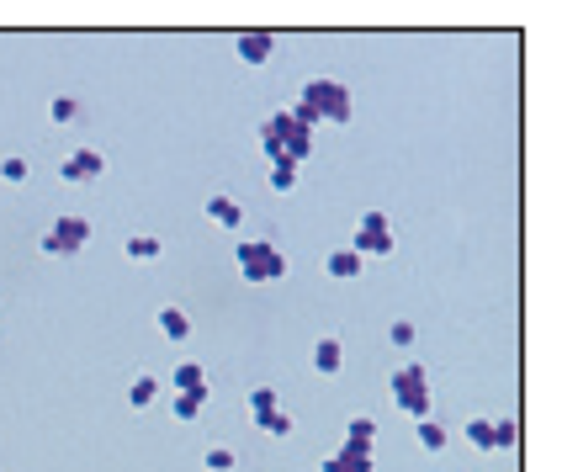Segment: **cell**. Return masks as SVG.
Wrapping results in <instances>:
<instances>
[{"label": "cell", "mask_w": 562, "mask_h": 472, "mask_svg": "<svg viewBox=\"0 0 562 472\" xmlns=\"http://www.w3.org/2000/svg\"><path fill=\"white\" fill-rule=\"evenodd\" d=\"M260 149L271 165H303L313 155V127L286 106V112H271L266 123H260Z\"/></svg>", "instance_id": "obj_1"}, {"label": "cell", "mask_w": 562, "mask_h": 472, "mask_svg": "<svg viewBox=\"0 0 562 472\" xmlns=\"http://www.w3.org/2000/svg\"><path fill=\"white\" fill-rule=\"evenodd\" d=\"M303 123H350V85H340V80H329V75H318V80H308L303 91H297V106H292Z\"/></svg>", "instance_id": "obj_2"}, {"label": "cell", "mask_w": 562, "mask_h": 472, "mask_svg": "<svg viewBox=\"0 0 562 472\" xmlns=\"http://www.w3.org/2000/svg\"><path fill=\"white\" fill-rule=\"evenodd\" d=\"M234 266H239L245 282H281V276H286V255H281L271 239H239Z\"/></svg>", "instance_id": "obj_3"}, {"label": "cell", "mask_w": 562, "mask_h": 472, "mask_svg": "<svg viewBox=\"0 0 562 472\" xmlns=\"http://www.w3.org/2000/svg\"><path fill=\"white\" fill-rule=\"evenodd\" d=\"M387 393H393V404L414 419H430V372L419 367V361H404L393 382H387Z\"/></svg>", "instance_id": "obj_4"}, {"label": "cell", "mask_w": 562, "mask_h": 472, "mask_svg": "<svg viewBox=\"0 0 562 472\" xmlns=\"http://www.w3.org/2000/svg\"><path fill=\"white\" fill-rule=\"evenodd\" d=\"M345 250H356L361 260H372V255H393V218L387 213H361V223L350 228V245Z\"/></svg>", "instance_id": "obj_5"}, {"label": "cell", "mask_w": 562, "mask_h": 472, "mask_svg": "<svg viewBox=\"0 0 562 472\" xmlns=\"http://www.w3.org/2000/svg\"><path fill=\"white\" fill-rule=\"evenodd\" d=\"M85 239H91V223L80 218V213H64V218H54V228L43 234V255H54V260H69V255L85 250Z\"/></svg>", "instance_id": "obj_6"}, {"label": "cell", "mask_w": 562, "mask_h": 472, "mask_svg": "<svg viewBox=\"0 0 562 472\" xmlns=\"http://www.w3.org/2000/svg\"><path fill=\"white\" fill-rule=\"evenodd\" d=\"M59 176L69 181V186H91V181H101V176H106V155H101L95 144H75V149H69V159L59 165Z\"/></svg>", "instance_id": "obj_7"}, {"label": "cell", "mask_w": 562, "mask_h": 472, "mask_svg": "<svg viewBox=\"0 0 562 472\" xmlns=\"http://www.w3.org/2000/svg\"><path fill=\"white\" fill-rule=\"evenodd\" d=\"M234 54L245 64H266L276 54V37H271V32H239V37H234Z\"/></svg>", "instance_id": "obj_8"}, {"label": "cell", "mask_w": 562, "mask_h": 472, "mask_svg": "<svg viewBox=\"0 0 562 472\" xmlns=\"http://www.w3.org/2000/svg\"><path fill=\"white\" fill-rule=\"evenodd\" d=\"M308 361H313V372H318V377H340V367H345V346L335 340V335H324V340L313 346Z\"/></svg>", "instance_id": "obj_9"}, {"label": "cell", "mask_w": 562, "mask_h": 472, "mask_svg": "<svg viewBox=\"0 0 562 472\" xmlns=\"http://www.w3.org/2000/svg\"><path fill=\"white\" fill-rule=\"evenodd\" d=\"M361 266H366V260H361L356 250H345V245H335V250L324 255V271H329L335 282H350V276H361Z\"/></svg>", "instance_id": "obj_10"}, {"label": "cell", "mask_w": 562, "mask_h": 472, "mask_svg": "<svg viewBox=\"0 0 562 472\" xmlns=\"http://www.w3.org/2000/svg\"><path fill=\"white\" fill-rule=\"evenodd\" d=\"M207 223H218V228H239V223H245V207H239L234 196L213 191V196H207Z\"/></svg>", "instance_id": "obj_11"}, {"label": "cell", "mask_w": 562, "mask_h": 472, "mask_svg": "<svg viewBox=\"0 0 562 472\" xmlns=\"http://www.w3.org/2000/svg\"><path fill=\"white\" fill-rule=\"evenodd\" d=\"M159 335H165L170 346H186V340H191V318L181 314L176 303H170V308H159Z\"/></svg>", "instance_id": "obj_12"}, {"label": "cell", "mask_w": 562, "mask_h": 472, "mask_svg": "<svg viewBox=\"0 0 562 472\" xmlns=\"http://www.w3.org/2000/svg\"><path fill=\"white\" fill-rule=\"evenodd\" d=\"M123 255H127V260H159V255H165V245H159L155 234H127Z\"/></svg>", "instance_id": "obj_13"}, {"label": "cell", "mask_w": 562, "mask_h": 472, "mask_svg": "<svg viewBox=\"0 0 562 472\" xmlns=\"http://www.w3.org/2000/svg\"><path fill=\"white\" fill-rule=\"evenodd\" d=\"M176 393H207V377H202V367L196 361H176Z\"/></svg>", "instance_id": "obj_14"}, {"label": "cell", "mask_w": 562, "mask_h": 472, "mask_svg": "<svg viewBox=\"0 0 562 472\" xmlns=\"http://www.w3.org/2000/svg\"><path fill=\"white\" fill-rule=\"evenodd\" d=\"M155 398H159V377H149V372H144V377L127 382V404H133V409H149Z\"/></svg>", "instance_id": "obj_15"}, {"label": "cell", "mask_w": 562, "mask_h": 472, "mask_svg": "<svg viewBox=\"0 0 562 472\" xmlns=\"http://www.w3.org/2000/svg\"><path fill=\"white\" fill-rule=\"evenodd\" d=\"M276 409H281L276 387H255V393H250V419H255V425H266V419H271Z\"/></svg>", "instance_id": "obj_16"}, {"label": "cell", "mask_w": 562, "mask_h": 472, "mask_svg": "<svg viewBox=\"0 0 562 472\" xmlns=\"http://www.w3.org/2000/svg\"><path fill=\"white\" fill-rule=\"evenodd\" d=\"M202 404H207V393H176V398H170V414H176L181 425H191V419L202 414Z\"/></svg>", "instance_id": "obj_17"}, {"label": "cell", "mask_w": 562, "mask_h": 472, "mask_svg": "<svg viewBox=\"0 0 562 472\" xmlns=\"http://www.w3.org/2000/svg\"><path fill=\"white\" fill-rule=\"evenodd\" d=\"M318 472H372V457H345V451H335V457H324Z\"/></svg>", "instance_id": "obj_18"}, {"label": "cell", "mask_w": 562, "mask_h": 472, "mask_svg": "<svg viewBox=\"0 0 562 472\" xmlns=\"http://www.w3.org/2000/svg\"><path fill=\"white\" fill-rule=\"evenodd\" d=\"M446 441H451V436H446L440 419H419V446H425V451H446Z\"/></svg>", "instance_id": "obj_19"}, {"label": "cell", "mask_w": 562, "mask_h": 472, "mask_svg": "<svg viewBox=\"0 0 562 472\" xmlns=\"http://www.w3.org/2000/svg\"><path fill=\"white\" fill-rule=\"evenodd\" d=\"M202 467H207V472H234V467H239V457H234L228 446H207V457H202Z\"/></svg>", "instance_id": "obj_20"}, {"label": "cell", "mask_w": 562, "mask_h": 472, "mask_svg": "<svg viewBox=\"0 0 562 472\" xmlns=\"http://www.w3.org/2000/svg\"><path fill=\"white\" fill-rule=\"evenodd\" d=\"M27 170H32V165L22 155H5V159H0V181H5V186H22V181H27Z\"/></svg>", "instance_id": "obj_21"}, {"label": "cell", "mask_w": 562, "mask_h": 472, "mask_svg": "<svg viewBox=\"0 0 562 472\" xmlns=\"http://www.w3.org/2000/svg\"><path fill=\"white\" fill-rule=\"evenodd\" d=\"M520 446V419H494V451Z\"/></svg>", "instance_id": "obj_22"}, {"label": "cell", "mask_w": 562, "mask_h": 472, "mask_svg": "<svg viewBox=\"0 0 562 472\" xmlns=\"http://www.w3.org/2000/svg\"><path fill=\"white\" fill-rule=\"evenodd\" d=\"M467 441L477 451H494V419H467Z\"/></svg>", "instance_id": "obj_23"}, {"label": "cell", "mask_w": 562, "mask_h": 472, "mask_svg": "<svg viewBox=\"0 0 562 472\" xmlns=\"http://www.w3.org/2000/svg\"><path fill=\"white\" fill-rule=\"evenodd\" d=\"M372 436H376V419H366V414H356L350 430H345V441H356V446H372Z\"/></svg>", "instance_id": "obj_24"}, {"label": "cell", "mask_w": 562, "mask_h": 472, "mask_svg": "<svg viewBox=\"0 0 562 472\" xmlns=\"http://www.w3.org/2000/svg\"><path fill=\"white\" fill-rule=\"evenodd\" d=\"M297 170L303 165H271V191H297Z\"/></svg>", "instance_id": "obj_25"}, {"label": "cell", "mask_w": 562, "mask_h": 472, "mask_svg": "<svg viewBox=\"0 0 562 472\" xmlns=\"http://www.w3.org/2000/svg\"><path fill=\"white\" fill-rule=\"evenodd\" d=\"M48 112H54V123H75V117H80V101H75V95H54V106H48Z\"/></svg>", "instance_id": "obj_26"}, {"label": "cell", "mask_w": 562, "mask_h": 472, "mask_svg": "<svg viewBox=\"0 0 562 472\" xmlns=\"http://www.w3.org/2000/svg\"><path fill=\"white\" fill-rule=\"evenodd\" d=\"M260 430H266L271 441H286V436H292V414H286V409H276L271 419H266V425H260Z\"/></svg>", "instance_id": "obj_27"}, {"label": "cell", "mask_w": 562, "mask_h": 472, "mask_svg": "<svg viewBox=\"0 0 562 472\" xmlns=\"http://www.w3.org/2000/svg\"><path fill=\"white\" fill-rule=\"evenodd\" d=\"M393 346H398V350L414 346V324H408V318H393Z\"/></svg>", "instance_id": "obj_28"}]
</instances>
